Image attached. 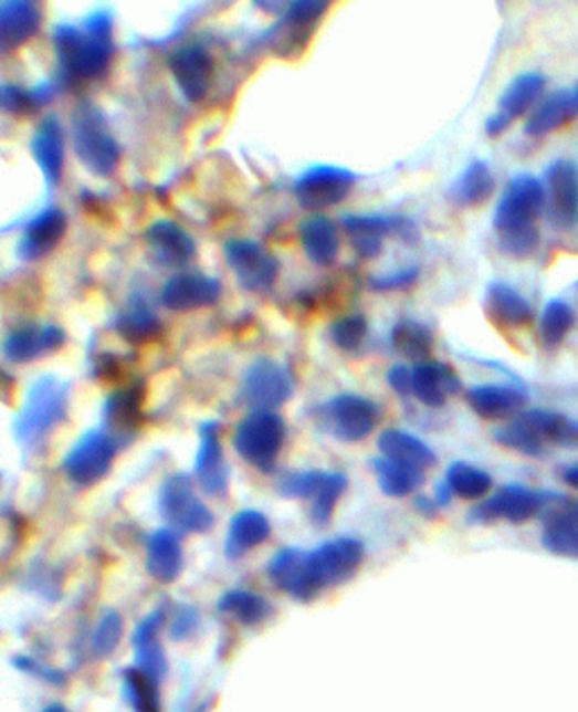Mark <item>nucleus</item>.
Here are the masks:
<instances>
[{
    "label": "nucleus",
    "instance_id": "f257e3e1",
    "mask_svg": "<svg viewBox=\"0 0 578 712\" xmlns=\"http://www.w3.org/2000/svg\"><path fill=\"white\" fill-rule=\"evenodd\" d=\"M55 50L60 60L62 77L69 82L99 77L109 69L114 45V21L109 12L91 14L82 28L57 25Z\"/></svg>",
    "mask_w": 578,
    "mask_h": 712
},
{
    "label": "nucleus",
    "instance_id": "f03ea898",
    "mask_svg": "<svg viewBox=\"0 0 578 712\" xmlns=\"http://www.w3.org/2000/svg\"><path fill=\"white\" fill-rule=\"evenodd\" d=\"M66 407H69V385L52 376L39 378L30 387L28 398L19 412V419L14 423L19 443L25 448L39 446L66 419Z\"/></svg>",
    "mask_w": 578,
    "mask_h": 712
},
{
    "label": "nucleus",
    "instance_id": "7ed1b4c3",
    "mask_svg": "<svg viewBox=\"0 0 578 712\" xmlns=\"http://www.w3.org/2000/svg\"><path fill=\"white\" fill-rule=\"evenodd\" d=\"M73 143L80 161L97 177L116 172L120 161V145L114 138L104 114L84 102L73 116Z\"/></svg>",
    "mask_w": 578,
    "mask_h": 712
},
{
    "label": "nucleus",
    "instance_id": "20e7f679",
    "mask_svg": "<svg viewBox=\"0 0 578 712\" xmlns=\"http://www.w3.org/2000/svg\"><path fill=\"white\" fill-rule=\"evenodd\" d=\"M547 209L545 184L534 175H515L493 216V229L497 238H508L538 229L536 220Z\"/></svg>",
    "mask_w": 578,
    "mask_h": 712
},
{
    "label": "nucleus",
    "instance_id": "39448f33",
    "mask_svg": "<svg viewBox=\"0 0 578 712\" xmlns=\"http://www.w3.org/2000/svg\"><path fill=\"white\" fill-rule=\"evenodd\" d=\"M285 441V421L272 410H253L233 434V446L242 460L260 471H272Z\"/></svg>",
    "mask_w": 578,
    "mask_h": 712
},
{
    "label": "nucleus",
    "instance_id": "423d86ee",
    "mask_svg": "<svg viewBox=\"0 0 578 712\" xmlns=\"http://www.w3.org/2000/svg\"><path fill=\"white\" fill-rule=\"evenodd\" d=\"M380 407L366 396L341 394L322 407L324 428L339 441L357 443L369 437L380 423Z\"/></svg>",
    "mask_w": 578,
    "mask_h": 712
},
{
    "label": "nucleus",
    "instance_id": "0eeeda50",
    "mask_svg": "<svg viewBox=\"0 0 578 712\" xmlns=\"http://www.w3.org/2000/svg\"><path fill=\"white\" fill-rule=\"evenodd\" d=\"M547 493L549 491H534L529 486L522 484H508L502 486L497 493H493L488 500L477 504L472 512L467 514V521L488 525L497 521L506 523H524L532 521L534 516L543 514V509L547 504Z\"/></svg>",
    "mask_w": 578,
    "mask_h": 712
},
{
    "label": "nucleus",
    "instance_id": "6e6552de",
    "mask_svg": "<svg viewBox=\"0 0 578 712\" xmlns=\"http://www.w3.org/2000/svg\"><path fill=\"white\" fill-rule=\"evenodd\" d=\"M118 446L109 430H91L66 454L64 471L77 486H93L109 473Z\"/></svg>",
    "mask_w": 578,
    "mask_h": 712
},
{
    "label": "nucleus",
    "instance_id": "1a4fd4ad",
    "mask_svg": "<svg viewBox=\"0 0 578 712\" xmlns=\"http://www.w3.org/2000/svg\"><path fill=\"white\" fill-rule=\"evenodd\" d=\"M307 558L314 582H317L319 590H326L348 582L359 570L364 562V545L357 538L341 536L307 552Z\"/></svg>",
    "mask_w": 578,
    "mask_h": 712
},
{
    "label": "nucleus",
    "instance_id": "9d476101",
    "mask_svg": "<svg viewBox=\"0 0 578 712\" xmlns=\"http://www.w3.org/2000/svg\"><path fill=\"white\" fill-rule=\"evenodd\" d=\"M161 514L179 532L201 534L213 527V514L197 498L188 475L170 478L161 489Z\"/></svg>",
    "mask_w": 578,
    "mask_h": 712
},
{
    "label": "nucleus",
    "instance_id": "9b49d317",
    "mask_svg": "<svg viewBox=\"0 0 578 712\" xmlns=\"http://www.w3.org/2000/svg\"><path fill=\"white\" fill-rule=\"evenodd\" d=\"M326 12L328 3H324V0H296V3H292L283 21L270 32V45L274 53L283 57L301 55Z\"/></svg>",
    "mask_w": 578,
    "mask_h": 712
},
{
    "label": "nucleus",
    "instance_id": "f8f14e48",
    "mask_svg": "<svg viewBox=\"0 0 578 712\" xmlns=\"http://www.w3.org/2000/svg\"><path fill=\"white\" fill-rule=\"evenodd\" d=\"M357 177L337 166H314L303 172L294 186L298 201L305 209L322 211L344 201L353 190Z\"/></svg>",
    "mask_w": 578,
    "mask_h": 712
},
{
    "label": "nucleus",
    "instance_id": "ddd939ff",
    "mask_svg": "<svg viewBox=\"0 0 578 712\" xmlns=\"http://www.w3.org/2000/svg\"><path fill=\"white\" fill-rule=\"evenodd\" d=\"M545 84H547V80L540 73H522V75H517L504 88V93H502V97L497 102L495 114L488 116L486 136H491V138L502 136L517 118L534 112L543 91H545Z\"/></svg>",
    "mask_w": 578,
    "mask_h": 712
},
{
    "label": "nucleus",
    "instance_id": "4468645a",
    "mask_svg": "<svg viewBox=\"0 0 578 712\" xmlns=\"http://www.w3.org/2000/svg\"><path fill=\"white\" fill-rule=\"evenodd\" d=\"M227 261L233 268L240 285L249 292H265L276 283L279 261L267 249L251 240H231L227 244Z\"/></svg>",
    "mask_w": 578,
    "mask_h": 712
},
{
    "label": "nucleus",
    "instance_id": "2eb2a0df",
    "mask_svg": "<svg viewBox=\"0 0 578 712\" xmlns=\"http://www.w3.org/2000/svg\"><path fill=\"white\" fill-rule=\"evenodd\" d=\"M242 391L255 410L274 412V407L287 402L294 394V378L285 367L272 360H258L246 369Z\"/></svg>",
    "mask_w": 578,
    "mask_h": 712
},
{
    "label": "nucleus",
    "instance_id": "dca6fc26",
    "mask_svg": "<svg viewBox=\"0 0 578 712\" xmlns=\"http://www.w3.org/2000/svg\"><path fill=\"white\" fill-rule=\"evenodd\" d=\"M547 209L558 229H571L578 220V166L574 161H554L545 172Z\"/></svg>",
    "mask_w": 578,
    "mask_h": 712
},
{
    "label": "nucleus",
    "instance_id": "f3484780",
    "mask_svg": "<svg viewBox=\"0 0 578 712\" xmlns=\"http://www.w3.org/2000/svg\"><path fill=\"white\" fill-rule=\"evenodd\" d=\"M465 402L486 421H513L524 412L529 394L513 385H475L465 391Z\"/></svg>",
    "mask_w": 578,
    "mask_h": 712
},
{
    "label": "nucleus",
    "instance_id": "a211bd4d",
    "mask_svg": "<svg viewBox=\"0 0 578 712\" xmlns=\"http://www.w3.org/2000/svg\"><path fill=\"white\" fill-rule=\"evenodd\" d=\"M578 118V82L571 88H560L549 93L536 109L529 114L524 134L532 138H543L558 132Z\"/></svg>",
    "mask_w": 578,
    "mask_h": 712
},
{
    "label": "nucleus",
    "instance_id": "6ab92c4d",
    "mask_svg": "<svg viewBox=\"0 0 578 712\" xmlns=\"http://www.w3.org/2000/svg\"><path fill=\"white\" fill-rule=\"evenodd\" d=\"M272 582L294 599H314L322 590L312 577L307 552L301 549H283L270 564Z\"/></svg>",
    "mask_w": 578,
    "mask_h": 712
},
{
    "label": "nucleus",
    "instance_id": "aec40b11",
    "mask_svg": "<svg viewBox=\"0 0 578 712\" xmlns=\"http://www.w3.org/2000/svg\"><path fill=\"white\" fill-rule=\"evenodd\" d=\"M197 480L208 495H222L229 486V467L220 441V426L210 421L201 428V446L195 464Z\"/></svg>",
    "mask_w": 578,
    "mask_h": 712
},
{
    "label": "nucleus",
    "instance_id": "412c9836",
    "mask_svg": "<svg viewBox=\"0 0 578 712\" xmlns=\"http://www.w3.org/2000/svg\"><path fill=\"white\" fill-rule=\"evenodd\" d=\"M220 294H222V287L216 279L195 274V272H183V274H175L166 283L161 292V301L170 311H195V308H203V305H213L220 299Z\"/></svg>",
    "mask_w": 578,
    "mask_h": 712
},
{
    "label": "nucleus",
    "instance_id": "4be33fe9",
    "mask_svg": "<svg viewBox=\"0 0 578 712\" xmlns=\"http://www.w3.org/2000/svg\"><path fill=\"white\" fill-rule=\"evenodd\" d=\"M484 311L500 328H524L534 322V305L504 281H493L486 287Z\"/></svg>",
    "mask_w": 578,
    "mask_h": 712
},
{
    "label": "nucleus",
    "instance_id": "5701e85b",
    "mask_svg": "<svg viewBox=\"0 0 578 712\" xmlns=\"http://www.w3.org/2000/svg\"><path fill=\"white\" fill-rule=\"evenodd\" d=\"M170 69L190 102L206 97L210 88V73H213V60L206 53V48L192 43L175 50L170 57Z\"/></svg>",
    "mask_w": 578,
    "mask_h": 712
},
{
    "label": "nucleus",
    "instance_id": "b1692460",
    "mask_svg": "<svg viewBox=\"0 0 578 712\" xmlns=\"http://www.w3.org/2000/svg\"><path fill=\"white\" fill-rule=\"evenodd\" d=\"M411 378V396L428 407H443L450 396H456L463 389L459 374L439 360L416 365Z\"/></svg>",
    "mask_w": 578,
    "mask_h": 712
},
{
    "label": "nucleus",
    "instance_id": "393cba45",
    "mask_svg": "<svg viewBox=\"0 0 578 712\" xmlns=\"http://www.w3.org/2000/svg\"><path fill=\"white\" fill-rule=\"evenodd\" d=\"M41 28V10L30 0L0 3V55H10Z\"/></svg>",
    "mask_w": 578,
    "mask_h": 712
},
{
    "label": "nucleus",
    "instance_id": "a878e982",
    "mask_svg": "<svg viewBox=\"0 0 578 712\" xmlns=\"http://www.w3.org/2000/svg\"><path fill=\"white\" fill-rule=\"evenodd\" d=\"M147 242L154 259L168 268L188 265L197 251V244L190 238V233L170 220L154 222L147 229Z\"/></svg>",
    "mask_w": 578,
    "mask_h": 712
},
{
    "label": "nucleus",
    "instance_id": "bb28decb",
    "mask_svg": "<svg viewBox=\"0 0 578 712\" xmlns=\"http://www.w3.org/2000/svg\"><path fill=\"white\" fill-rule=\"evenodd\" d=\"M66 233V216L60 209H45L23 231L19 253L25 261H36L55 249Z\"/></svg>",
    "mask_w": 578,
    "mask_h": 712
},
{
    "label": "nucleus",
    "instance_id": "cd10ccee",
    "mask_svg": "<svg viewBox=\"0 0 578 712\" xmlns=\"http://www.w3.org/2000/svg\"><path fill=\"white\" fill-rule=\"evenodd\" d=\"M64 342H66V333L60 326H43V328L23 326L6 339L3 353L12 363H30L39 358V355H48L52 350L62 348Z\"/></svg>",
    "mask_w": 578,
    "mask_h": 712
},
{
    "label": "nucleus",
    "instance_id": "c85d7f7f",
    "mask_svg": "<svg viewBox=\"0 0 578 712\" xmlns=\"http://www.w3.org/2000/svg\"><path fill=\"white\" fill-rule=\"evenodd\" d=\"M495 192V175L491 166L482 159L470 161L463 172L450 186V201L463 209H477L493 197Z\"/></svg>",
    "mask_w": 578,
    "mask_h": 712
},
{
    "label": "nucleus",
    "instance_id": "c756f323",
    "mask_svg": "<svg viewBox=\"0 0 578 712\" xmlns=\"http://www.w3.org/2000/svg\"><path fill=\"white\" fill-rule=\"evenodd\" d=\"M378 450L387 460H393L398 464H404L409 469L418 471H428L430 467L437 464V454L434 450L423 441L418 439L411 432L404 430H385L378 439Z\"/></svg>",
    "mask_w": 578,
    "mask_h": 712
},
{
    "label": "nucleus",
    "instance_id": "7c9ffc66",
    "mask_svg": "<svg viewBox=\"0 0 578 712\" xmlns=\"http://www.w3.org/2000/svg\"><path fill=\"white\" fill-rule=\"evenodd\" d=\"M32 155L50 186H57L64 172V132L57 118H45L34 138H32Z\"/></svg>",
    "mask_w": 578,
    "mask_h": 712
},
{
    "label": "nucleus",
    "instance_id": "2f4dec72",
    "mask_svg": "<svg viewBox=\"0 0 578 712\" xmlns=\"http://www.w3.org/2000/svg\"><path fill=\"white\" fill-rule=\"evenodd\" d=\"M301 244L305 256L319 268L335 265L339 256V231L326 216H312L301 224Z\"/></svg>",
    "mask_w": 578,
    "mask_h": 712
},
{
    "label": "nucleus",
    "instance_id": "473e14b6",
    "mask_svg": "<svg viewBox=\"0 0 578 712\" xmlns=\"http://www.w3.org/2000/svg\"><path fill=\"white\" fill-rule=\"evenodd\" d=\"M183 549L177 532L159 530L147 543V573L161 584H170L181 575Z\"/></svg>",
    "mask_w": 578,
    "mask_h": 712
},
{
    "label": "nucleus",
    "instance_id": "72a5a7b5",
    "mask_svg": "<svg viewBox=\"0 0 578 712\" xmlns=\"http://www.w3.org/2000/svg\"><path fill=\"white\" fill-rule=\"evenodd\" d=\"M529 432H534L545 446L556 443L565 448H578V421L551 410H524L515 417Z\"/></svg>",
    "mask_w": 578,
    "mask_h": 712
},
{
    "label": "nucleus",
    "instance_id": "f704fd0d",
    "mask_svg": "<svg viewBox=\"0 0 578 712\" xmlns=\"http://www.w3.org/2000/svg\"><path fill=\"white\" fill-rule=\"evenodd\" d=\"M164 625V610H156L134 634V647H136V663L138 670L149 674L151 679L161 681L168 663H166V653L159 642V631Z\"/></svg>",
    "mask_w": 578,
    "mask_h": 712
},
{
    "label": "nucleus",
    "instance_id": "c9c22d12",
    "mask_svg": "<svg viewBox=\"0 0 578 712\" xmlns=\"http://www.w3.org/2000/svg\"><path fill=\"white\" fill-rule=\"evenodd\" d=\"M344 231L361 259H376L380 256L387 235L393 233V218L348 216L344 218Z\"/></svg>",
    "mask_w": 578,
    "mask_h": 712
},
{
    "label": "nucleus",
    "instance_id": "e433bc0d",
    "mask_svg": "<svg viewBox=\"0 0 578 712\" xmlns=\"http://www.w3.org/2000/svg\"><path fill=\"white\" fill-rule=\"evenodd\" d=\"M272 534V525L267 516H262L260 512H253V509H246V512H240L229 527L227 536V556L238 558L246 554L249 549L258 547L262 541H267Z\"/></svg>",
    "mask_w": 578,
    "mask_h": 712
},
{
    "label": "nucleus",
    "instance_id": "4c0bfd02",
    "mask_svg": "<svg viewBox=\"0 0 578 712\" xmlns=\"http://www.w3.org/2000/svg\"><path fill=\"white\" fill-rule=\"evenodd\" d=\"M391 344L396 353H400L404 360L423 365L432 360V350H434V333L430 326L413 322V320H402L391 328Z\"/></svg>",
    "mask_w": 578,
    "mask_h": 712
},
{
    "label": "nucleus",
    "instance_id": "58836bf2",
    "mask_svg": "<svg viewBox=\"0 0 578 712\" xmlns=\"http://www.w3.org/2000/svg\"><path fill=\"white\" fill-rule=\"evenodd\" d=\"M140 407H143V391L138 387L120 389L107 400V407H104V419H107L109 430L116 432L114 439L120 434L136 432L143 417Z\"/></svg>",
    "mask_w": 578,
    "mask_h": 712
},
{
    "label": "nucleus",
    "instance_id": "ea45409f",
    "mask_svg": "<svg viewBox=\"0 0 578 712\" xmlns=\"http://www.w3.org/2000/svg\"><path fill=\"white\" fill-rule=\"evenodd\" d=\"M371 467H374V473L378 478L382 493L389 498H404L425 482V471L409 469L404 464L387 460V457H382V454L376 457Z\"/></svg>",
    "mask_w": 578,
    "mask_h": 712
},
{
    "label": "nucleus",
    "instance_id": "a19ab883",
    "mask_svg": "<svg viewBox=\"0 0 578 712\" xmlns=\"http://www.w3.org/2000/svg\"><path fill=\"white\" fill-rule=\"evenodd\" d=\"M445 484L461 500H482L493 489V478L484 469L454 462L445 473Z\"/></svg>",
    "mask_w": 578,
    "mask_h": 712
},
{
    "label": "nucleus",
    "instance_id": "79ce46f5",
    "mask_svg": "<svg viewBox=\"0 0 578 712\" xmlns=\"http://www.w3.org/2000/svg\"><path fill=\"white\" fill-rule=\"evenodd\" d=\"M576 324V313L563 299H551L540 315V339L547 348H558Z\"/></svg>",
    "mask_w": 578,
    "mask_h": 712
},
{
    "label": "nucleus",
    "instance_id": "37998d69",
    "mask_svg": "<svg viewBox=\"0 0 578 712\" xmlns=\"http://www.w3.org/2000/svg\"><path fill=\"white\" fill-rule=\"evenodd\" d=\"M220 610L227 616H233L238 622L253 627L260 625L270 616V604L265 597H260L249 590H231L220 599Z\"/></svg>",
    "mask_w": 578,
    "mask_h": 712
},
{
    "label": "nucleus",
    "instance_id": "c03bdc74",
    "mask_svg": "<svg viewBox=\"0 0 578 712\" xmlns=\"http://www.w3.org/2000/svg\"><path fill=\"white\" fill-rule=\"evenodd\" d=\"M55 95L50 84H41L36 88H23L14 84H0V112L8 114H32Z\"/></svg>",
    "mask_w": 578,
    "mask_h": 712
},
{
    "label": "nucleus",
    "instance_id": "a18cd8bd",
    "mask_svg": "<svg viewBox=\"0 0 578 712\" xmlns=\"http://www.w3.org/2000/svg\"><path fill=\"white\" fill-rule=\"evenodd\" d=\"M123 685H125V697L129 699L136 712H161L159 681L134 668L125 672Z\"/></svg>",
    "mask_w": 578,
    "mask_h": 712
},
{
    "label": "nucleus",
    "instance_id": "49530a36",
    "mask_svg": "<svg viewBox=\"0 0 578 712\" xmlns=\"http://www.w3.org/2000/svg\"><path fill=\"white\" fill-rule=\"evenodd\" d=\"M346 486H348V480L344 473H324V480H322L317 493H314V498L309 500L312 502L309 514H312L314 523L322 525V527L330 523V519L335 514V504L344 495Z\"/></svg>",
    "mask_w": 578,
    "mask_h": 712
},
{
    "label": "nucleus",
    "instance_id": "de8ad7c7",
    "mask_svg": "<svg viewBox=\"0 0 578 712\" xmlns=\"http://www.w3.org/2000/svg\"><path fill=\"white\" fill-rule=\"evenodd\" d=\"M495 441L504 448H511V450H515L519 454H527V457H543L547 450V446L534 432H529L515 419L508 426L495 430Z\"/></svg>",
    "mask_w": 578,
    "mask_h": 712
},
{
    "label": "nucleus",
    "instance_id": "09e8293b",
    "mask_svg": "<svg viewBox=\"0 0 578 712\" xmlns=\"http://www.w3.org/2000/svg\"><path fill=\"white\" fill-rule=\"evenodd\" d=\"M116 328L120 331V335L129 342H143L147 337H151L156 331H159V320H156L147 308H143V305H136V308L127 311Z\"/></svg>",
    "mask_w": 578,
    "mask_h": 712
},
{
    "label": "nucleus",
    "instance_id": "8fccbe9b",
    "mask_svg": "<svg viewBox=\"0 0 578 712\" xmlns=\"http://www.w3.org/2000/svg\"><path fill=\"white\" fill-rule=\"evenodd\" d=\"M366 335H369V322L361 315L341 317L330 328V337L341 350H357L364 344Z\"/></svg>",
    "mask_w": 578,
    "mask_h": 712
},
{
    "label": "nucleus",
    "instance_id": "3c124183",
    "mask_svg": "<svg viewBox=\"0 0 578 712\" xmlns=\"http://www.w3.org/2000/svg\"><path fill=\"white\" fill-rule=\"evenodd\" d=\"M120 636H123V620L118 614H107L104 616L97 627H95V634H93V640H91V647H93V653L95 656H109L116 645L120 642Z\"/></svg>",
    "mask_w": 578,
    "mask_h": 712
},
{
    "label": "nucleus",
    "instance_id": "603ef678",
    "mask_svg": "<svg viewBox=\"0 0 578 712\" xmlns=\"http://www.w3.org/2000/svg\"><path fill=\"white\" fill-rule=\"evenodd\" d=\"M326 471H303V473H290L279 482V491L287 498H303L312 500L317 493Z\"/></svg>",
    "mask_w": 578,
    "mask_h": 712
},
{
    "label": "nucleus",
    "instance_id": "864d4df0",
    "mask_svg": "<svg viewBox=\"0 0 578 712\" xmlns=\"http://www.w3.org/2000/svg\"><path fill=\"white\" fill-rule=\"evenodd\" d=\"M416 281H418V268H407V270H398V272L371 279V287L376 292H400L416 285Z\"/></svg>",
    "mask_w": 578,
    "mask_h": 712
},
{
    "label": "nucleus",
    "instance_id": "5fc2aeb1",
    "mask_svg": "<svg viewBox=\"0 0 578 712\" xmlns=\"http://www.w3.org/2000/svg\"><path fill=\"white\" fill-rule=\"evenodd\" d=\"M387 380H389V387L400 394V396H411V369H407L404 365H396L389 369L387 374Z\"/></svg>",
    "mask_w": 578,
    "mask_h": 712
},
{
    "label": "nucleus",
    "instance_id": "6e6d98bb",
    "mask_svg": "<svg viewBox=\"0 0 578 712\" xmlns=\"http://www.w3.org/2000/svg\"><path fill=\"white\" fill-rule=\"evenodd\" d=\"M195 627H197V614H195L192 608L183 606V608L179 610V614L175 616V622H172V634H175V638H186V636H190V631H195Z\"/></svg>",
    "mask_w": 578,
    "mask_h": 712
},
{
    "label": "nucleus",
    "instance_id": "4d7b16f0",
    "mask_svg": "<svg viewBox=\"0 0 578 712\" xmlns=\"http://www.w3.org/2000/svg\"><path fill=\"white\" fill-rule=\"evenodd\" d=\"M393 233H396L400 240L409 242V244H413V242H418V240H420V229H418V224H416L411 218H407V216H396V218H393Z\"/></svg>",
    "mask_w": 578,
    "mask_h": 712
},
{
    "label": "nucleus",
    "instance_id": "13d9d810",
    "mask_svg": "<svg viewBox=\"0 0 578 712\" xmlns=\"http://www.w3.org/2000/svg\"><path fill=\"white\" fill-rule=\"evenodd\" d=\"M413 506H416V512H420L425 519H437V514H439V502L430 495H418L413 500Z\"/></svg>",
    "mask_w": 578,
    "mask_h": 712
},
{
    "label": "nucleus",
    "instance_id": "bf43d9fd",
    "mask_svg": "<svg viewBox=\"0 0 578 712\" xmlns=\"http://www.w3.org/2000/svg\"><path fill=\"white\" fill-rule=\"evenodd\" d=\"M563 482L569 486V489H576L578 491V462L571 464V467H565L563 473H560Z\"/></svg>",
    "mask_w": 578,
    "mask_h": 712
},
{
    "label": "nucleus",
    "instance_id": "052dcab7",
    "mask_svg": "<svg viewBox=\"0 0 578 712\" xmlns=\"http://www.w3.org/2000/svg\"><path fill=\"white\" fill-rule=\"evenodd\" d=\"M12 389H14V378L0 369V398L8 400V396H12Z\"/></svg>",
    "mask_w": 578,
    "mask_h": 712
},
{
    "label": "nucleus",
    "instance_id": "680f3d73",
    "mask_svg": "<svg viewBox=\"0 0 578 712\" xmlns=\"http://www.w3.org/2000/svg\"><path fill=\"white\" fill-rule=\"evenodd\" d=\"M434 500L439 502V506H445V504L452 500V491L448 489V484H445V482H441V484H439Z\"/></svg>",
    "mask_w": 578,
    "mask_h": 712
},
{
    "label": "nucleus",
    "instance_id": "e2e57ef3",
    "mask_svg": "<svg viewBox=\"0 0 578 712\" xmlns=\"http://www.w3.org/2000/svg\"><path fill=\"white\" fill-rule=\"evenodd\" d=\"M43 712H69L64 705H60V703H52V705H48Z\"/></svg>",
    "mask_w": 578,
    "mask_h": 712
}]
</instances>
